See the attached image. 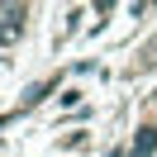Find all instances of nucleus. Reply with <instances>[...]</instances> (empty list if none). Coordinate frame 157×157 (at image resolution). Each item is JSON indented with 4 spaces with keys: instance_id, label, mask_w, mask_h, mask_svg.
Wrapping results in <instances>:
<instances>
[{
    "instance_id": "f257e3e1",
    "label": "nucleus",
    "mask_w": 157,
    "mask_h": 157,
    "mask_svg": "<svg viewBox=\"0 0 157 157\" xmlns=\"http://www.w3.org/2000/svg\"><path fill=\"white\" fill-rule=\"evenodd\" d=\"M19 29H24V5H0V43L19 38Z\"/></svg>"
},
{
    "instance_id": "f03ea898",
    "label": "nucleus",
    "mask_w": 157,
    "mask_h": 157,
    "mask_svg": "<svg viewBox=\"0 0 157 157\" xmlns=\"http://www.w3.org/2000/svg\"><path fill=\"white\" fill-rule=\"evenodd\" d=\"M157 152V128L147 124V128H138V138H133V157H152Z\"/></svg>"
}]
</instances>
